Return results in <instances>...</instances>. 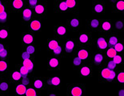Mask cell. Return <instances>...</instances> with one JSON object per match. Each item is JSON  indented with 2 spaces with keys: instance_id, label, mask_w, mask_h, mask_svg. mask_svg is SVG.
Returning <instances> with one entry per match:
<instances>
[{
  "instance_id": "6da1fadb",
  "label": "cell",
  "mask_w": 124,
  "mask_h": 96,
  "mask_svg": "<svg viewBox=\"0 0 124 96\" xmlns=\"http://www.w3.org/2000/svg\"><path fill=\"white\" fill-rule=\"evenodd\" d=\"M77 47H86L92 48L93 43V37L91 32L86 30L80 32L75 39Z\"/></svg>"
},
{
  "instance_id": "7a4b0ae2",
  "label": "cell",
  "mask_w": 124,
  "mask_h": 96,
  "mask_svg": "<svg viewBox=\"0 0 124 96\" xmlns=\"http://www.w3.org/2000/svg\"><path fill=\"white\" fill-rule=\"evenodd\" d=\"M34 18L43 21L46 19L47 17V12H48V7H47V2L46 0H41L36 6L33 8Z\"/></svg>"
},
{
  "instance_id": "3957f363",
  "label": "cell",
  "mask_w": 124,
  "mask_h": 96,
  "mask_svg": "<svg viewBox=\"0 0 124 96\" xmlns=\"http://www.w3.org/2000/svg\"><path fill=\"white\" fill-rule=\"evenodd\" d=\"M86 95V85L83 83H67V96H83Z\"/></svg>"
},
{
  "instance_id": "277c9868",
  "label": "cell",
  "mask_w": 124,
  "mask_h": 96,
  "mask_svg": "<svg viewBox=\"0 0 124 96\" xmlns=\"http://www.w3.org/2000/svg\"><path fill=\"white\" fill-rule=\"evenodd\" d=\"M77 73L80 78H91L94 74V65L91 62H83V63L78 67Z\"/></svg>"
},
{
  "instance_id": "5b68a950",
  "label": "cell",
  "mask_w": 124,
  "mask_h": 96,
  "mask_svg": "<svg viewBox=\"0 0 124 96\" xmlns=\"http://www.w3.org/2000/svg\"><path fill=\"white\" fill-rule=\"evenodd\" d=\"M62 47L63 50V56H72L75 53L77 44H76L75 39H68L67 38L62 42Z\"/></svg>"
},
{
  "instance_id": "8992f818",
  "label": "cell",
  "mask_w": 124,
  "mask_h": 96,
  "mask_svg": "<svg viewBox=\"0 0 124 96\" xmlns=\"http://www.w3.org/2000/svg\"><path fill=\"white\" fill-rule=\"evenodd\" d=\"M46 82V90H55L59 91L61 87V79L59 76L54 75L49 78H45Z\"/></svg>"
},
{
  "instance_id": "52a82bcc",
  "label": "cell",
  "mask_w": 124,
  "mask_h": 96,
  "mask_svg": "<svg viewBox=\"0 0 124 96\" xmlns=\"http://www.w3.org/2000/svg\"><path fill=\"white\" fill-rule=\"evenodd\" d=\"M92 47H94V50L97 51L105 52L109 46L107 42L106 35L101 34L96 39H93V43H92Z\"/></svg>"
},
{
  "instance_id": "ba28073f",
  "label": "cell",
  "mask_w": 124,
  "mask_h": 96,
  "mask_svg": "<svg viewBox=\"0 0 124 96\" xmlns=\"http://www.w3.org/2000/svg\"><path fill=\"white\" fill-rule=\"evenodd\" d=\"M111 73L112 70L108 68L105 64L98 67V78L100 83H109Z\"/></svg>"
},
{
  "instance_id": "9c48e42d",
  "label": "cell",
  "mask_w": 124,
  "mask_h": 96,
  "mask_svg": "<svg viewBox=\"0 0 124 96\" xmlns=\"http://www.w3.org/2000/svg\"><path fill=\"white\" fill-rule=\"evenodd\" d=\"M92 48L86 47H77L74 54L81 58L83 62H91L92 55Z\"/></svg>"
},
{
  "instance_id": "30bf717a",
  "label": "cell",
  "mask_w": 124,
  "mask_h": 96,
  "mask_svg": "<svg viewBox=\"0 0 124 96\" xmlns=\"http://www.w3.org/2000/svg\"><path fill=\"white\" fill-rule=\"evenodd\" d=\"M107 61V58L106 57V55H105L104 52L97 51V50L92 51L91 63L93 64L94 66H97V67H99V66L104 65Z\"/></svg>"
},
{
  "instance_id": "8fae6325",
  "label": "cell",
  "mask_w": 124,
  "mask_h": 96,
  "mask_svg": "<svg viewBox=\"0 0 124 96\" xmlns=\"http://www.w3.org/2000/svg\"><path fill=\"white\" fill-rule=\"evenodd\" d=\"M7 4L10 13H21L26 7L25 0H8Z\"/></svg>"
},
{
  "instance_id": "7c38bea8",
  "label": "cell",
  "mask_w": 124,
  "mask_h": 96,
  "mask_svg": "<svg viewBox=\"0 0 124 96\" xmlns=\"http://www.w3.org/2000/svg\"><path fill=\"white\" fill-rule=\"evenodd\" d=\"M68 30L66 26V24L58 23L54 26V37L58 39L63 41L67 38Z\"/></svg>"
},
{
  "instance_id": "4fadbf2b",
  "label": "cell",
  "mask_w": 124,
  "mask_h": 96,
  "mask_svg": "<svg viewBox=\"0 0 124 96\" xmlns=\"http://www.w3.org/2000/svg\"><path fill=\"white\" fill-rule=\"evenodd\" d=\"M107 3L104 0H94L92 2L91 10L94 15H104L106 12Z\"/></svg>"
},
{
  "instance_id": "5bb4252c",
  "label": "cell",
  "mask_w": 124,
  "mask_h": 96,
  "mask_svg": "<svg viewBox=\"0 0 124 96\" xmlns=\"http://www.w3.org/2000/svg\"><path fill=\"white\" fill-rule=\"evenodd\" d=\"M114 27V21L111 19H101L100 21V26L99 33L107 35V34L111 33Z\"/></svg>"
},
{
  "instance_id": "9a60e30c",
  "label": "cell",
  "mask_w": 124,
  "mask_h": 96,
  "mask_svg": "<svg viewBox=\"0 0 124 96\" xmlns=\"http://www.w3.org/2000/svg\"><path fill=\"white\" fill-rule=\"evenodd\" d=\"M82 26V21L78 15H74L72 18H69L67 23H66V26H67L68 31H77L79 30Z\"/></svg>"
},
{
  "instance_id": "2e32d148",
  "label": "cell",
  "mask_w": 124,
  "mask_h": 96,
  "mask_svg": "<svg viewBox=\"0 0 124 96\" xmlns=\"http://www.w3.org/2000/svg\"><path fill=\"white\" fill-rule=\"evenodd\" d=\"M31 85L39 94H41V92L43 90H46V82H45V78L43 77H35L31 75Z\"/></svg>"
},
{
  "instance_id": "e0dca14e",
  "label": "cell",
  "mask_w": 124,
  "mask_h": 96,
  "mask_svg": "<svg viewBox=\"0 0 124 96\" xmlns=\"http://www.w3.org/2000/svg\"><path fill=\"white\" fill-rule=\"evenodd\" d=\"M62 58L59 57H51L49 58L46 63L47 70L49 71H59L61 69Z\"/></svg>"
},
{
  "instance_id": "ac0fdd59",
  "label": "cell",
  "mask_w": 124,
  "mask_h": 96,
  "mask_svg": "<svg viewBox=\"0 0 124 96\" xmlns=\"http://www.w3.org/2000/svg\"><path fill=\"white\" fill-rule=\"evenodd\" d=\"M6 77L8 79V80L13 86L18 83V82H20L21 80L23 79L22 74H20V72L18 71L16 68H15V70H10Z\"/></svg>"
},
{
  "instance_id": "d6986e66",
  "label": "cell",
  "mask_w": 124,
  "mask_h": 96,
  "mask_svg": "<svg viewBox=\"0 0 124 96\" xmlns=\"http://www.w3.org/2000/svg\"><path fill=\"white\" fill-rule=\"evenodd\" d=\"M21 42L23 47L35 43V34L29 31L27 32H24L21 37Z\"/></svg>"
},
{
  "instance_id": "ffe728a7",
  "label": "cell",
  "mask_w": 124,
  "mask_h": 96,
  "mask_svg": "<svg viewBox=\"0 0 124 96\" xmlns=\"http://www.w3.org/2000/svg\"><path fill=\"white\" fill-rule=\"evenodd\" d=\"M27 26L29 31L35 34L36 32H39L42 30V21L34 18L27 23Z\"/></svg>"
},
{
  "instance_id": "44dd1931",
  "label": "cell",
  "mask_w": 124,
  "mask_h": 96,
  "mask_svg": "<svg viewBox=\"0 0 124 96\" xmlns=\"http://www.w3.org/2000/svg\"><path fill=\"white\" fill-rule=\"evenodd\" d=\"M11 83L7 77H2L0 81V95H7L9 94Z\"/></svg>"
},
{
  "instance_id": "7402d4cb",
  "label": "cell",
  "mask_w": 124,
  "mask_h": 96,
  "mask_svg": "<svg viewBox=\"0 0 124 96\" xmlns=\"http://www.w3.org/2000/svg\"><path fill=\"white\" fill-rule=\"evenodd\" d=\"M54 9L56 13L70 12L65 0H54Z\"/></svg>"
},
{
  "instance_id": "603a6c76",
  "label": "cell",
  "mask_w": 124,
  "mask_h": 96,
  "mask_svg": "<svg viewBox=\"0 0 124 96\" xmlns=\"http://www.w3.org/2000/svg\"><path fill=\"white\" fill-rule=\"evenodd\" d=\"M22 22L23 24L27 25V23L30 21L34 18V11L32 8H30L28 7H26L22 11Z\"/></svg>"
},
{
  "instance_id": "cb8c5ba5",
  "label": "cell",
  "mask_w": 124,
  "mask_h": 96,
  "mask_svg": "<svg viewBox=\"0 0 124 96\" xmlns=\"http://www.w3.org/2000/svg\"><path fill=\"white\" fill-rule=\"evenodd\" d=\"M69 11L74 15H78L79 12V0H65Z\"/></svg>"
},
{
  "instance_id": "d4e9b609",
  "label": "cell",
  "mask_w": 124,
  "mask_h": 96,
  "mask_svg": "<svg viewBox=\"0 0 124 96\" xmlns=\"http://www.w3.org/2000/svg\"><path fill=\"white\" fill-rule=\"evenodd\" d=\"M100 21L99 18H92L86 20V30L91 32H99L100 26Z\"/></svg>"
},
{
  "instance_id": "484cf974",
  "label": "cell",
  "mask_w": 124,
  "mask_h": 96,
  "mask_svg": "<svg viewBox=\"0 0 124 96\" xmlns=\"http://www.w3.org/2000/svg\"><path fill=\"white\" fill-rule=\"evenodd\" d=\"M61 40L58 39L57 38H51L48 39L45 42V47H46V50L47 51H53L56 47H58L60 44L62 43Z\"/></svg>"
},
{
  "instance_id": "4316f807",
  "label": "cell",
  "mask_w": 124,
  "mask_h": 96,
  "mask_svg": "<svg viewBox=\"0 0 124 96\" xmlns=\"http://www.w3.org/2000/svg\"><path fill=\"white\" fill-rule=\"evenodd\" d=\"M107 42L108 43V46L110 47H114L115 45L121 39V37L118 35V33L115 32H111V33L108 34L106 35Z\"/></svg>"
},
{
  "instance_id": "83f0119b",
  "label": "cell",
  "mask_w": 124,
  "mask_h": 96,
  "mask_svg": "<svg viewBox=\"0 0 124 96\" xmlns=\"http://www.w3.org/2000/svg\"><path fill=\"white\" fill-rule=\"evenodd\" d=\"M9 71V59H0V76L6 77Z\"/></svg>"
},
{
  "instance_id": "f1b7e54d",
  "label": "cell",
  "mask_w": 124,
  "mask_h": 96,
  "mask_svg": "<svg viewBox=\"0 0 124 96\" xmlns=\"http://www.w3.org/2000/svg\"><path fill=\"white\" fill-rule=\"evenodd\" d=\"M112 10L115 13L124 15V0H116L113 2Z\"/></svg>"
},
{
  "instance_id": "f546056e",
  "label": "cell",
  "mask_w": 124,
  "mask_h": 96,
  "mask_svg": "<svg viewBox=\"0 0 124 96\" xmlns=\"http://www.w3.org/2000/svg\"><path fill=\"white\" fill-rule=\"evenodd\" d=\"M10 37V28L7 24L0 25V40L8 39Z\"/></svg>"
},
{
  "instance_id": "4dcf8cb0",
  "label": "cell",
  "mask_w": 124,
  "mask_h": 96,
  "mask_svg": "<svg viewBox=\"0 0 124 96\" xmlns=\"http://www.w3.org/2000/svg\"><path fill=\"white\" fill-rule=\"evenodd\" d=\"M27 87L25 86L24 84L18 82V83L14 85V92L15 95L17 96H21V95H25L26 91H27Z\"/></svg>"
},
{
  "instance_id": "1f68e13d",
  "label": "cell",
  "mask_w": 124,
  "mask_h": 96,
  "mask_svg": "<svg viewBox=\"0 0 124 96\" xmlns=\"http://www.w3.org/2000/svg\"><path fill=\"white\" fill-rule=\"evenodd\" d=\"M22 64L27 67L31 74H34V68H35V58L22 59Z\"/></svg>"
},
{
  "instance_id": "d6a6232c",
  "label": "cell",
  "mask_w": 124,
  "mask_h": 96,
  "mask_svg": "<svg viewBox=\"0 0 124 96\" xmlns=\"http://www.w3.org/2000/svg\"><path fill=\"white\" fill-rule=\"evenodd\" d=\"M38 49H39V47L36 45V43L30 44V45H27V46L23 47V50H26L28 54H30L34 58L35 57V55H36L37 51H38Z\"/></svg>"
},
{
  "instance_id": "836d02e7",
  "label": "cell",
  "mask_w": 124,
  "mask_h": 96,
  "mask_svg": "<svg viewBox=\"0 0 124 96\" xmlns=\"http://www.w3.org/2000/svg\"><path fill=\"white\" fill-rule=\"evenodd\" d=\"M124 31V19H118L114 21V27L113 31L115 33H119Z\"/></svg>"
},
{
  "instance_id": "e575fe53",
  "label": "cell",
  "mask_w": 124,
  "mask_h": 96,
  "mask_svg": "<svg viewBox=\"0 0 124 96\" xmlns=\"http://www.w3.org/2000/svg\"><path fill=\"white\" fill-rule=\"evenodd\" d=\"M15 68H16L17 70L20 72V74H22V76H23V77L32 75V74L31 73L30 71H29L28 69H27V67H26L25 66H23V64H22V63L16 64V66H15Z\"/></svg>"
},
{
  "instance_id": "d590c367",
  "label": "cell",
  "mask_w": 124,
  "mask_h": 96,
  "mask_svg": "<svg viewBox=\"0 0 124 96\" xmlns=\"http://www.w3.org/2000/svg\"><path fill=\"white\" fill-rule=\"evenodd\" d=\"M10 11L9 10H6L5 11L0 13V25H6L7 24L10 18Z\"/></svg>"
},
{
  "instance_id": "8d00e7d4",
  "label": "cell",
  "mask_w": 124,
  "mask_h": 96,
  "mask_svg": "<svg viewBox=\"0 0 124 96\" xmlns=\"http://www.w3.org/2000/svg\"><path fill=\"white\" fill-rule=\"evenodd\" d=\"M104 53H105V55H106V57L107 58V60L108 59H112V58L118 54L117 51H116V50H115V48L113 47H108L107 49V50Z\"/></svg>"
},
{
  "instance_id": "74e56055",
  "label": "cell",
  "mask_w": 124,
  "mask_h": 96,
  "mask_svg": "<svg viewBox=\"0 0 124 96\" xmlns=\"http://www.w3.org/2000/svg\"><path fill=\"white\" fill-rule=\"evenodd\" d=\"M123 47H124V39H121L119 41H118L113 47L115 48V50H116V51H117V53L123 54Z\"/></svg>"
},
{
  "instance_id": "f35d334b",
  "label": "cell",
  "mask_w": 124,
  "mask_h": 96,
  "mask_svg": "<svg viewBox=\"0 0 124 96\" xmlns=\"http://www.w3.org/2000/svg\"><path fill=\"white\" fill-rule=\"evenodd\" d=\"M112 59L118 66H120V65H122V64L124 63V55L118 53V54L116 55Z\"/></svg>"
},
{
  "instance_id": "ab89813d",
  "label": "cell",
  "mask_w": 124,
  "mask_h": 96,
  "mask_svg": "<svg viewBox=\"0 0 124 96\" xmlns=\"http://www.w3.org/2000/svg\"><path fill=\"white\" fill-rule=\"evenodd\" d=\"M40 94L37 91V90L34 88L31 85H30L29 87H27V91H26V96H38Z\"/></svg>"
},
{
  "instance_id": "60d3db41",
  "label": "cell",
  "mask_w": 124,
  "mask_h": 96,
  "mask_svg": "<svg viewBox=\"0 0 124 96\" xmlns=\"http://www.w3.org/2000/svg\"><path fill=\"white\" fill-rule=\"evenodd\" d=\"M115 82L118 84H124V71H118Z\"/></svg>"
},
{
  "instance_id": "b9f144b4",
  "label": "cell",
  "mask_w": 124,
  "mask_h": 96,
  "mask_svg": "<svg viewBox=\"0 0 124 96\" xmlns=\"http://www.w3.org/2000/svg\"><path fill=\"white\" fill-rule=\"evenodd\" d=\"M105 65L112 71H118V66L113 61V59H108L106 62V63H105Z\"/></svg>"
},
{
  "instance_id": "7bdbcfd3",
  "label": "cell",
  "mask_w": 124,
  "mask_h": 96,
  "mask_svg": "<svg viewBox=\"0 0 124 96\" xmlns=\"http://www.w3.org/2000/svg\"><path fill=\"white\" fill-rule=\"evenodd\" d=\"M52 52H53V54L54 55L55 57H59L61 58L64 57V56H63V50H62V43L58 47L55 48Z\"/></svg>"
},
{
  "instance_id": "ee69618b",
  "label": "cell",
  "mask_w": 124,
  "mask_h": 96,
  "mask_svg": "<svg viewBox=\"0 0 124 96\" xmlns=\"http://www.w3.org/2000/svg\"><path fill=\"white\" fill-rule=\"evenodd\" d=\"M10 57V50L7 46L3 50L0 51V59H9Z\"/></svg>"
},
{
  "instance_id": "f6af8a7d",
  "label": "cell",
  "mask_w": 124,
  "mask_h": 96,
  "mask_svg": "<svg viewBox=\"0 0 124 96\" xmlns=\"http://www.w3.org/2000/svg\"><path fill=\"white\" fill-rule=\"evenodd\" d=\"M72 62H73V65L75 66H77V67L80 66L83 63V61L75 54L72 55Z\"/></svg>"
},
{
  "instance_id": "bcb514c9",
  "label": "cell",
  "mask_w": 124,
  "mask_h": 96,
  "mask_svg": "<svg viewBox=\"0 0 124 96\" xmlns=\"http://www.w3.org/2000/svg\"><path fill=\"white\" fill-rule=\"evenodd\" d=\"M40 1L41 0H25L26 7H28L32 8L33 9V8L35 7Z\"/></svg>"
},
{
  "instance_id": "7dc6e473",
  "label": "cell",
  "mask_w": 124,
  "mask_h": 96,
  "mask_svg": "<svg viewBox=\"0 0 124 96\" xmlns=\"http://www.w3.org/2000/svg\"><path fill=\"white\" fill-rule=\"evenodd\" d=\"M31 75L30 76H26V77H23L22 80H21V83L24 84L25 86L29 87L31 85Z\"/></svg>"
},
{
  "instance_id": "c3c4849f",
  "label": "cell",
  "mask_w": 124,
  "mask_h": 96,
  "mask_svg": "<svg viewBox=\"0 0 124 96\" xmlns=\"http://www.w3.org/2000/svg\"><path fill=\"white\" fill-rule=\"evenodd\" d=\"M6 10H9V8H8V4H7V1L5 0L2 3L0 4V13L5 11Z\"/></svg>"
},
{
  "instance_id": "681fc988",
  "label": "cell",
  "mask_w": 124,
  "mask_h": 96,
  "mask_svg": "<svg viewBox=\"0 0 124 96\" xmlns=\"http://www.w3.org/2000/svg\"><path fill=\"white\" fill-rule=\"evenodd\" d=\"M34 58V57H32V56H31L30 54H28L26 50H23V51H22V59H27V58Z\"/></svg>"
},
{
  "instance_id": "f907efd6",
  "label": "cell",
  "mask_w": 124,
  "mask_h": 96,
  "mask_svg": "<svg viewBox=\"0 0 124 96\" xmlns=\"http://www.w3.org/2000/svg\"><path fill=\"white\" fill-rule=\"evenodd\" d=\"M59 95V91H55V90H48L47 95L49 96H57Z\"/></svg>"
},
{
  "instance_id": "816d5d0a",
  "label": "cell",
  "mask_w": 124,
  "mask_h": 96,
  "mask_svg": "<svg viewBox=\"0 0 124 96\" xmlns=\"http://www.w3.org/2000/svg\"><path fill=\"white\" fill-rule=\"evenodd\" d=\"M8 45L6 44V43H3V42H0V51H2V50H3L5 48H6Z\"/></svg>"
},
{
  "instance_id": "f5cc1de1",
  "label": "cell",
  "mask_w": 124,
  "mask_h": 96,
  "mask_svg": "<svg viewBox=\"0 0 124 96\" xmlns=\"http://www.w3.org/2000/svg\"><path fill=\"white\" fill-rule=\"evenodd\" d=\"M118 95H119V96H124V90H118Z\"/></svg>"
},
{
  "instance_id": "db71d44e",
  "label": "cell",
  "mask_w": 124,
  "mask_h": 96,
  "mask_svg": "<svg viewBox=\"0 0 124 96\" xmlns=\"http://www.w3.org/2000/svg\"><path fill=\"white\" fill-rule=\"evenodd\" d=\"M4 1H5V0H0V4L2 3V2H3Z\"/></svg>"
},
{
  "instance_id": "11a10c76",
  "label": "cell",
  "mask_w": 124,
  "mask_h": 96,
  "mask_svg": "<svg viewBox=\"0 0 124 96\" xmlns=\"http://www.w3.org/2000/svg\"><path fill=\"white\" fill-rule=\"evenodd\" d=\"M2 76H0V81H1V79H2Z\"/></svg>"
},
{
  "instance_id": "9f6ffc18",
  "label": "cell",
  "mask_w": 124,
  "mask_h": 96,
  "mask_svg": "<svg viewBox=\"0 0 124 96\" xmlns=\"http://www.w3.org/2000/svg\"><path fill=\"white\" fill-rule=\"evenodd\" d=\"M123 54L124 55V47H123Z\"/></svg>"
},
{
  "instance_id": "6f0895ef",
  "label": "cell",
  "mask_w": 124,
  "mask_h": 96,
  "mask_svg": "<svg viewBox=\"0 0 124 96\" xmlns=\"http://www.w3.org/2000/svg\"><path fill=\"white\" fill-rule=\"evenodd\" d=\"M0 96H1V95H0Z\"/></svg>"
}]
</instances>
